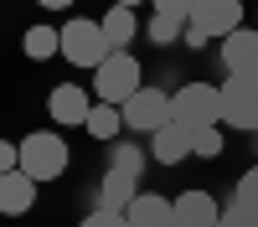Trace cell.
<instances>
[{"instance_id": "44dd1931", "label": "cell", "mask_w": 258, "mask_h": 227, "mask_svg": "<svg viewBox=\"0 0 258 227\" xmlns=\"http://www.w3.org/2000/svg\"><path fill=\"white\" fill-rule=\"evenodd\" d=\"M114 171H124V176H135V181H140L145 160H140V150H135V144H119V150H114Z\"/></svg>"}, {"instance_id": "ffe728a7", "label": "cell", "mask_w": 258, "mask_h": 227, "mask_svg": "<svg viewBox=\"0 0 258 227\" xmlns=\"http://www.w3.org/2000/svg\"><path fill=\"white\" fill-rule=\"evenodd\" d=\"M232 201L248 206V212H258V165H253V171H243V181H238V191H232Z\"/></svg>"}, {"instance_id": "30bf717a", "label": "cell", "mask_w": 258, "mask_h": 227, "mask_svg": "<svg viewBox=\"0 0 258 227\" xmlns=\"http://www.w3.org/2000/svg\"><path fill=\"white\" fill-rule=\"evenodd\" d=\"M222 206L212 191H181L176 196V227H217Z\"/></svg>"}, {"instance_id": "3957f363", "label": "cell", "mask_w": 258, "mask_h": 227, "mask_svg": "<svg viewBox=\"0 0 258 227\" xmlns=\"http://www.w3.org/2000/svg\"><path fill=\"white\" fill-rule=\"evenodd\" d=\"M21 171H26L31 181H57L62 171H68V139H62L57 129H36L21 139Z\"/></svg>"}, {"instance_id": "9c48e42d", "label": "cell", "mask_w": 258, "mask_h": 227, "mask_svg": "<svg viewBox=\"0 0 258 227\" xmlns=\"http://www.w3.org/2000/svg\"><path fill=\"white\" fill-rule=\"evenodd\" d=\"M222 67H227L232 78L258 72V31H253V26H238V31L222 41Z\"/></svg>"}, {"instance_id": "ba28073f", "label": "cell", "mask_w": 258, "mask_h": 227, "mask_svg": "<svg viewBox=\"0 0 258 227\" xmlns=\"http://www.w3.org/2000/svg\"><path fill=\"white\" fill-rule=\"evenodd\" d=\"M93 103L98 98H88L78 88V83H57L52 88V98H47V109H52V119L68 129V124H88V114H93Z\"/></svg>"}, {"instance_id": "2e32d148", "label": "cell", "mask_w": 258, "mask_h": 227, "mask_svg": "<svg viewBox=\"0 0 258 227\" xmlns=\"http://www.w3.org/2000/svg\"><path fill=\"white\" fill-rule=\"evenodd\" d=\"M93 139H114L119 129H124V114L114 109V103H93V114H88V124H83Z\"/></svg>"}, {"instance_id": "7a4b0ae2", "label": "cell", "mask_w": 258, "mask_h": 227, "mask_svg": "<svg viewBox=\"0 0 258 227\" xmlns=\"http://www.w3.org/2000/svg\"><path fill=\"white\" fill-rule=\"evenodd\" d=\"M62 57L73 62V67H103V62L114 57V47H109V36H103V26L98 21H88V16H73L68 26H62Z\"/></svg>"}, {"instance_id": "277c9868", "label": "cell", "mask_w": 258, "mask_h": 227, "mask_svg": "<svg viewBox=\"0 0 258 227\" xmlns=\"http://www.w3.org/2000/svg\"><path fill=\"white\" fill-rule=\"evenodd\" d=\"M93 93H98V103H114V109H124V103L140 93V62L129 57V52H114V57L93 72Z\"/></svg>"}, {"instance_id": "8fae6325", "label": "cell", "mask_w": 258, "mask_h": 227, "mask_svg": "<svg viewBox=\"0 0 258 227\" xmlns=\"http://www.w3.org/2000/svg\"><path fill=\"white\" fill-rule=\"evenodd\" d=\"M31 206H36V181L16 165L11 176H0V212L6 217H26Z\"/></svg>"}, {"instance_id": "d6986e66", "label": "cell", "mask_w": 258, "mask_h": 227, "mask_svg": "<svg viewBox=\"0 0 258 227\" xmlns=\"http://www.w3.org/2000/svg\"><path fill=\"white\" fill-rule=\"evenodd\" d=\"M186 36V21L176 16H150V41H160V47H170V41Z\"/></svg>"}, {"instance_id": "484cf974", "label": "cell", "mask_w": 258, "mask_h": 227, "mask_svg": "<svg viewBox=\"0 0 258 227\" xmlns=\"http://www.w3.org/2000/svg\"><path fill=\"white\" fill-rule=\"evenodd\" d=\"M36 6H41V11H68L73 0H36Z\"/></svg>"}, {"instance_id": "cb8c5ba5", "label": "cell", "mask_w": 258, "mask_h": 227, "mask_svg": "<svg viewBox=\"0 0 258 227\" xmlns=\"http://www.w3.org/2000/svg\"><path fill=\"white\" fill-rule=\"evenodd\" d=\"M78 227H129V217H124V212H98V206H93Z\"/></svg>"}, {"instance_id": "ac0fdd59", "label": "cell", "mask_w": 258, "mask_h": 227, "mask_svg": "<svg viewBox=\"0 0 258 227\" xmlns=\"http://www.w3.org/2000/svg\"><path fill=\"white\" fill-rule=\"evenodd\" d=\"M222 124H207V129H191V155H202V160H217L222 155Z\"/></svg>"}, {"instance_id": "52a82bcc", "label": "cell", "mask_w": 258, "mask_h": 227, "mask_svg": "<svg viewBox=\"0 0 258 227\" xmlns=\"http://www.w3.org/2000/svg\"><path fill=\"white\" fill-rule=\"evenodd\" d=\"M119 114H124V129L155 134V129H165V124H170V93H160V88H140Z\"/></svg>"}, {"instance_id": "d4e9b609", "label": "cell", "mask_w": 258, "mask_h": 227, "mask_svg": "<svg viewBox=\"0 0 258 227\" xmlns=\"http://www.w3.org/2000/svg\"><path fill=\"white\" fill-rule=\"evenodd\" d=\"M21 165V144H11V139H0V176H11Z\"/></svg>"}, {"instance_id": "7c38bea8", "label": "cell", "mask_w": 258, "mask_h": 227, "mask_svg": "<svg viewBox=\"0 0 258 227\" xmlns=\"http://www.w3.org/2000/svg\"><path fill=\"white\" fill-rule=\"evenodd\" d=\"M124 217H129V227H176V201H165L155 191H140Z\"/></svg>"}, {"instance_id": "8992f818", "label": "cell", "mask_w": 258, "mask_h": 227, "mask_svg": "<svg viewBox=\"0 0 258 227\" xmlns=\"http://www.w3.org/2000/svg\"><path fill=\"white\" fill-rule=\"evenodd\" d=\"M186 26H197L207 41H227L243 26V0H197V11H191Z\"/></svg>"}, {"instance_id": "4316f807", "label": "cell", "mask_w": 258, "mask_h": 227, "mask_svg": "<svg viewBox=\"0 0 258 227\" xmlns=\"http://www.w3.org/2000/svg\"><path fill=\"white\" fill-rule=\"evenodd\" d=\"M114 6H129V11H135V6H145V0H114Z\"/></svg>"}, {"instance_id": "7402d4cb", "label": "cell", "mask_w": 258, "mask_h": 227, "mask_svg": "<svg viewBox=\"0 0 258 227\" xmlns=\"http://www.w3.org/2000/svg\"><path fill=\"white\" fill-rule=\"evenodd\" d=\"M217 227H258V212H248V206H238V201H227Z\"/></svg>"}, {"instance_id": "4fadbf2b", "label": "cell", "mask_w": 258, "mask_h": 227, "mask_svg": "<svg viewBox=\"0 0 258 227\" xmlns=\"http://www.w3.org/2000/svg\"><path fill=\"white\" fill-rule=\"evenodd\" d=\"M135 196H140V181L109 165L103 181H98V212H129V201H135Z\"/></svg>"}, {"instance_id": "5bb4252c", "label": "cell", "mask_w": 258, "mask_h": 227, "mask_svg": "<svg viewBox=\"0 0 258 227\" xmlns=\"http://www.w3.org/2000/svg\"><path fill=\"white\" fill-rule=\"evenodd\" d=\"M150 155H155V165H181L191 155V129H181V124L170 119L165 129L150 134Z\"/></svg>"}, {"instance_id": "603a6c76", "label": "cell", "mask_w": 258, "mask_h": 227, "mask_svg": "<svg viewBox=\"0 0 258 227\" xmlns=\"http://www.w3.org/2000/svg\"><path fill=\"white\" fill-rule=\"evenodd\" d=\"M150 6H155V16H176V21H191L197 0H150Z\"/></svg>"}, {"instance_id": "e0dca14e", "label": "cell", "mask_w": 258, "mask_h": 227, "mask_svg": "<svg viewBox=\"0 0 258 227\" xmlns=\"http://www.w3.org/2000/svg\"><path fill=\"white\" fill-rule=\"evenodd\" d=\"M57 52H62V31H52V26H31L26 31V57L31 62H47Z\"/></svg>"}, {"instance_id": "6da1fadb", "label": "cell", "mask_w": 258, "mask_h": 227, "mask_svg": "<svg viewBox=\"0 0 258 227\" xmlns=\"http://www.w3.org/2000/svg\"><path fill=\"white\" fill-rule=\"evenodd\" d=\"M170 119L181 129H207V124H222V83H186V88L170 93Z\"/></svg>"}, {"instance_id": "9a60e30c", "label": "cell", "mask_w": 258, "mask_h": 227, "mask_svg": "<svg viewBox=\"0 0 258 227\" xmlns=\"http://www.w3.org/2000/svg\"><path fill=\"white\" fill-rule=\"evenodd\" d=\"M98 26H103V36H109V47H114V52H124L129 41H135L140 21H135V11H129V6H109V11H103V21H98Z\"/></svg>"}, {"instance_id": "5b68a950", "label": "cell", "mask_w": 258, "mask_h": 227, "mask_svg": "<svg viewBox=\"0 0 258 227\" xmlns=\"http://www.w3.org/2000/svg\"><path fill=\"white\" fill-rule=\"evenodd\" d=\"M222 124L258 134V72H243V78L227 72V83H222Z\"/></svg>"}]
</instances>
